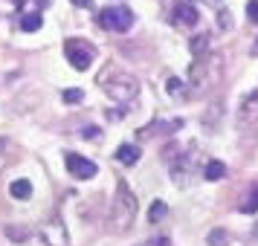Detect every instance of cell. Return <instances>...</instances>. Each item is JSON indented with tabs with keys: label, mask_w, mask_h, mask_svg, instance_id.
<instances>
[{
	"label": "cell",
	"mask_w": 258,
	"mask_h": 246,
	"mask_svg": "<svg viewBox=\"0 0 258 246\" xmlns=\"http://www.w3.org/2000/svg\"><path fill=\"white\" fill-rule=\"evenodd\" d=\"M223 78V55L221 52H206L200 55L191 70H188V93L191 96H203L206 90L218 87Z\"/></svg>",
	"instance_id": "obj_1"
},
{
	"label": "cell",
	"mask_w": 258,
	"mask_h": 246,
	"mask_svg": "<svg viewBox=\"0 0 258 246\" xmlns=\"http://www.w3.org/2000/svg\"><path fill=\"white\" fill-rule=\"evenodd\" d=\"M137 197H134V191L131 186L122 180L116 186V194H113V203H110V226H113V232H128L134 220H137Z\"/></svg>",
	"instance_id": "obj_2"
},
{
	"label": "cell",
	"mask_w": 258,
	"mask_h": 246,
	"mask_svg": "<svg viewBox=\"0 0 258 246\" xmlns=\"http://www.w3.org/2000/svg\"><path fill=\"white\" fill-rule=\"evenodd\" d=\"M163 162L174 177L177 186H186L191 171H195V145H180V142H168L163 148Z\"/></svg>",
	"instance_id": "obj_3"
},
{
	"label": "cell",
	"mask_w": 258,
	"mask_h": 246,
	"mask_svg": "<svg viewBox=\"0 0 258 246\" xmlns=\"http://www.w3.org/2000/svg\"><path fill=\"white\" fill-rule=\"evenodd\" d=\"M102 87H105V93L113 99V102H131V99H137L140 96V81L131 75V72H122V70H113L110 75L102 78Z\"/></svg>",
	"instance_id": "obj_4"
},
{
	"label": "cell",
	"mask_w": 258,
	"mask_h": 246,
	"mask_svg": "<svg viewBox=\"0 0 258 246\" xmlns=\"http://www.w3.org/2000/svg\"><path fill=\"white\" fill-rule=\"evenodd\" d=\"M96 24L102 26V29H107V32H116V35H122V32H131V26L137 24V15L131 12L128 6H105V9H99V18H96Z\"/></svg>",
	"instance_id": "obj_5"
},
{
	"label": "cell",
	"mask_w": 258,
	"mask_h": 246,
	"mask_svg": "<svg viewBox=\"0 0 258 246\" xmlns=\"http://www.w3.org/2000/svg\"><path fill=\"white\" fill-rule=\"evenodd\" d=\"M238 133L246 145L258 142V93H249L238 107Z\"/></svg>",
	"instance_id": "obj_6"
},
{
	"label": "cell",
	"mask_w": 258,
	"mask_h": 246,
	"mask_svg": "<svg viewBox=\"0 0 258 246\" xmlns=\"http://www.w3.org/2000/svg\"><path fill=\"white\" fill-rule=\"evenodd\" d=\"M64 55H67V61H70L76 70L84 72L90 64H93L96 49H93V44H87V41H82V38H70V41L64 44Z\"/></svg>",
	"instance_id": "obj_7"
},
{
	"label": "cell",
	"mask_w": 258,
	"mask_h": 246,
	"mask_svg": "<svg viewBox=\"0 0 258 246\" xmlns=\"http://www.w3.org/2000/svg\"><path fill=\"white\" fill-rule=\"evenodd\" d=\"M64 165H67V171H70L76 180H93L96 171H99L96 162H90L82 153H64Z\"/></svg>",
	"instance_id": "obj_8"
},
{
	"label": "cell",
	"mask_w": 258,
	"mask_h": 246,
	"mask_svg": "<svg viewBox=\"0 0 258 246\" xmlns=\"http://www.w3.org/2000/svg\"><path fill=\"white\" fill-rule=\"evenodd\" d=\"M171 18H174L177 26H195L200 21L198 6H195L191 0H180V3L174 6V15H171Z\"/></svg>",
	"instance_id": "obj_9"
},
{
	"label": "cell",
	"mask_w": 258,
	"mask_h": 246,
	"mask_svg": "<svg viewBox=\"0 0 258 246\" xmlns=\"http://www.w3.org/2000/svg\"><path fill=\"white\" fill-rule=\"evenodd\" d=\"M221 119H223V102L218 99V102H212V105H209V110L203 113V128H206V130H212V125L218 128V125H221Z\"/></svg>",
	"instance_id": "obj_10"
},
{
	"label": "cell",
	"mask_w": 258,
	"mask_h": 246,
	"mask_svg": "<svg viewBox=\"0 0 258 246\" xmlns=\"http://www.w3.org/2000/svg\"><path fill=\"white\" fill-rule=\"evenodd\" d=\"M209 41H212L209 32H200V35H195L191 41H188V49H191V55H195V58L206 55V52H209Z\"/></svg>",
	"instance_id": "obj_11"
},
{
	"label": "cell",
	"mask_w": 258,
	"mask_h": 246,
	"mask_svg": "<svg viewBox=\"0 0 258 246\" xmlns=\"http://www.w3.org/2000/svg\"><path fill=\"white\" fill-rule=\"evenodd\" d=\"M137 159H140V148H137V145H119L116 148V162L137 165Z\"/></svg>",
	"instance_id": "obj_12"
},
{
	"label": "cell",
	"mask_w": 258,
	"mask_h": 246,
	"mask_svg": "<svg viewBox=\"0 0 258 246\" xmlns=\"http://www.w3.org/2000/svg\"><path fill=\"white\" fill-rule=\"evenodd\" d=\"M223 177H226V165H223L221 159H212V162L203 168V180H209V183H218Z\"/></svg>",
	"instance_id": "obj_13"
},
{
	"label": "cell",
	"mask_w": 258,
	"mask_h": 246,
	"mask_svg": "<svg viewBox=\"0 0 258 246\" xmlns=\"http://www.w3.org/2000/svg\"><path fill=\"white\" fill-rule=\"evenodd\" d=\"M238 211H244V214H255L258 211V186H249L246 197L241 200V206H238Z\"/></svg>",
	"instance_id": "obj_14"
},
{
	"label": "cell",
	"mask_w": 258,
	"mask_h": 246,
	"mask_svg": "<svg viewBox=\"0 0 258 246\" xmlns=\"http://www.w3.org/2000/svg\"><path fill=\"white\" fill-rule=\"evenodd\" d=\"M9 194L15 200H29L32 197V183L29 180H15L12 186H9Z\"/></svg>",
	"instance_id": "obj_15"
},
{
	"label": "cell",
	"mask_w": 258,
	"mask_h": 246,
	"mask_svg": "<svg viewBox=\"0 0 258 246\" xmlns=\"http://www.w3.org/2000/svg\"><path fill=\"white\" fill-rule=\"evenodd\" d=\"M44 26V21H41V12H26L21 15V29L24 32H38Z\"/></svg>",
	"instance_id": "obj_16"
},
{
	"label": "cell",
	"mask_w": 258,
	"mask_h": 246,
	"mask_svg": "<svg viewBox=\"0 0 258 246\" xmlns=\"http://www.w3.org/2000/svg\"><path fill=\"white\" fill-rule=\"evenodd\" d=\"M3 232H6V237H12V240H18V243H24V240L32 237V232H29L26 226H6Z\"/></svg>",
	"instance_id": "obj_17"
},
{
	"label": "cell",
	"mask_w": 258,
	"mask_h": 246,
	"mask_svg": "<svg viewBox=\"0 0 258 246\" xmlns=\"http://www.w3.org/2000/svg\"><path fill=\"white\" fill-rule=\"evenodd\" d=\"M168 214V206H165L163 200H154V206H151V211H148V220L151 223H160Z\"/></svg>",
	"instance_id": "obj_18"
},
{
	"label": "cell",
	"mask_w": 258,
	"mask_h": 246,
	"mask_svg": "<svg viewBox=\"0 0 258 246\" xmlns=\"http://www.w3.org/2000/svg\"><path fill=\"white\" fill-rule=\"evenodd\" d=\"M206 243L209 246H226L229 243V234L223 232V229H212V232L206 234Z\"/></svg>",
	"instance_id": "obj_19"
},
{
	"label": "cell",
	"mask_w": 258,
	"mask_h": 246,
	"mask_svg": "<svg viewBox=\"0 0 258 246\" xmlns=\"http://www.w3.org/2000/svg\"><path fill=\"white\" fill-rule=\"evenodd\" d=\"M165 93H168V96H180V93H183V81H180L177 75L165 78Z\"/></svg>",
	"instance_id": "obj_20"
},
{
	"label": "cell",
	"mask_w": 258,
	"mask_h": 246,
	"mask_svg": "<svg viewBox=\"0 0 258 246\" xmlns=\"http://www.w3.org/2000/svg\"><path fill=\"white\" fill-rule=\"evenodd\" d=\"M61 99H64L67 105H79V102L84 99V93H82V90H64V93H61Z\"/></svg>",
	"instance_id": "obj_21"
},
{
	"label": "cell",
	"mask_w": 258,
	"mask_h": 246,
	"mask_svg": "<svg viewBox=\"0 0 258 246\" xmlns=\"http://www.w3.org/2000/svg\"><path fill=\"white\" fill-rule=\"evenodd\" d=\"M246 21L258 24V0H249V3H246Z\"/></svg>",
	"instance_id": "obj_22"
},
{
	"label": "cell",
	"mask_w": 258,
	"mask_h": 246,
	"mask_svg": "<svg viewBox=\"0 0 258 246\" xmlns=\"http://www.w3.org/2000/svg\"><path fill=\"white\" fill-rule=\"evenodd\" d=\"M140 246H168V237L160 234V237H151V240H142Z\"/></svg>",
	"instance_id": "obj_23"
},
{
	"label": "cell",
	"mask_w": 258,
	"mask_h": 246,
	"mask_svg": "<svg viewBox=\"0 0 258 246\" xmlns=\"http://www.w3.org/2000/svg\"><path fill=\"white\" fill-rule=\"evenodd\" d=\"M125 116H128V110H122V107H116V110H110V113H107L110 122H119V119H125Z\"/></svg>",
	"instance_id": "obj_24"
},
{
	"label": "cell",
	"mask_w": 258,
	"mask_h": 246,
	"mask_svg": "<svg viewBox=\"0 0 258 246\" xmlns=\"http://www.w3.org/2000/svg\"><path fill=\"white\" fill-rule=\"evenodd\" d=\"M229 18H232V15L226 12V9H221V26H223V29H229V26H232V21H229Z\"/></svg>",
	"instance_id": "obj_25"
},
{
	"label": "cell",
	"mask_w": 258,
	"mask_h": 246,
	"mask_svg": "<svg viewBox=\"0 0 258 246\" xmlns=\"http://www.w3.org/2000/svg\"><path fill=\"white\" fill-rule=\"evenodd\" d=\"M73 6H79V9H90L93 6V0H70Z\"/></svg>",
	"instance_id": "obj_26"
},
{
	"label": "cell",
	"mask_w": 258,
	"mask_h": 246,
	"mask_svg": "<svg viewBox=\"0 0 258 246\" xmlns=\"http://www.w3.org/2000/svg\"><path fill=\"white\" fill-rule=\"evenodd\" d=\"M96 133H99L96 128H84V133H82V136H84V139H96Z\"/></svg>",
	"instance_id": "obj_27"
},
{
	"label": "cell",
	"mask_w": 258,
	"mask_h": 246,
	"mask_svg": "<svg viewBox=\"0 0 258 246\" xmlns=\"http://www.w3.org/2000/svg\"><path fill=\"white\" fill-rule=\"evenodd\" d=\"M249 52H252V55L258 58V38H255V44H252V49H249Z\"/></svg>",
	"instance_id": "obj_28"
},
{
	"label": "cell",
	"mask_w": 258,
	"mask_h": 246,
	"mask_svg": "<svg viewBox=\"0 0 258 246\" xmlns=\"http://www.w3.org/2000/svg\"><path fill=\"white\" fill-rule=\"evenodd\" d=\"M203 3H209V6H221V0H203Z\"/></svg>",
	"instance_id": "obj_29"
},
{
	"label": "cell",
	"mask_w": 258,
	"mask_h": 246,
	"mask_svg": "<svg viewBox=\"0 0 258 246\" xmlns=\"http://www.w3.org/2000/svg\"><path fill=\"white\" fill-rule=\"evenodd\" d=\"M252 237H255V240H258V223H255V229H252Z\"/></svg>",
	"instance_id": "obj_30"
},
{
	"label": "cell",
	"mask_w": 258,
	"mask_h": 246,
	"mask_svg": "<svg viewBox=\"0 0 258 246\" xmlns=\"http://www.w3.org/2000/svg\"><path fill=\"white\" fill-rule=\"evenodd\" d=\"M35 3H38V6H47L49 0H35Z\"/></svg>",
	"instance_id": "obj_31"
}]
</instances>
